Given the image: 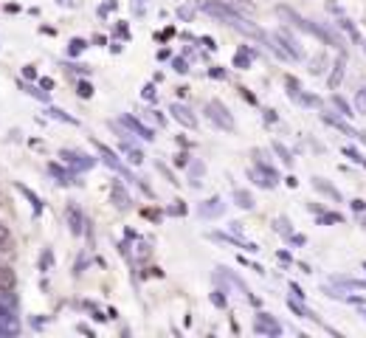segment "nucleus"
Segmentation results:
<instances>
[{
  "label": "nucleus",
  "instance_id": "49",
  "mask_svg": "<svg viewBox=\"0 0 366 338\" xmlns=\"http://www.w3.org/2000/svg\"><path fill=\"white\" fill-rule=\"evenodd\" d=\"M239 94H242V99H246V102H251V105H257V99H254V96H251V94H248L246 88H239Z\"/></svg>",
  "mask_w": 366,
  "mask_h": 338
},
{
  "label": "nucleus",
  "instance_id": "13",
  "mask_svg": "<svg viewBox=\"0 0 366 338\" xmlns=\"http://www.w3.org/2000/svg\"><path fill=\"white\" fill-rule=\"evenodd\" d=\"M321 118H324V121H327L330 127H336V130H341V133H347L349 139H360V141L366 144V136H363V133H358V130H352V127H349V124H347L344 118H338V116H333V113H321Z\"/></svg>",
  "mask_w": 366,
  "mask_h": 338
},
{
  "label": "nucleus",
  "instance_id": "18",
  "mask_svg": "<svg viewBox=\"0 0 366 338\" xmlns=\"http://www.w3.org/2000/svg\"><path fill=\"white\" fill-rule=\"evenodd\" d=\"M313 186H315L321 195H327V197H333V200H338V203H341V192H338L336 186H330L324 178H313Z\"/></svg>",
  "mask_w": 366,
  "mask_h": 338
},
{
  "label": "nucleus",
  "instance_id": "59",
  "mask_svg": "<svg viewBox=\"0 0 366 338\" xmlns=\"http://www.w3.org/2000/svg\"><path fill=\"white\" fill-rule=\"evenodd\" d=\"M363 268H366V263H363Z\"/></svg>",
  "mask_w": 366,
  "mask_h": 338
},
{
  "label": "nucleus",
  "instance_id": "28",
  "mask_svg": "<svg viewBox=\"0 0 366 338\" xmlns=\"http://www.w3.org/2000/svg\"><path fill=\"white\" fill-rule=\"evenodd\" d=\"M51 265H54V251L46 248L43 257H39V271H51Z\"/></svg>",
  "mask_w": 366,
  "mask_h": 338
},
{
  "label": "nucleus",
  "instance_id": "34",
  "mask_svg": "<svg viewBox=\"0 0 366 338\" xmlns=\"http://www.w3.org/2000/svg\"><path fill=\"white\" fill-rule=\"evenodd\" d=\"M355 107H358V113H366V88H360L355 94Z\"/></svg>",
  "mask_w": 366,
  "mask_h": 338
},
{
  "label": "nucleus",
  "instance_id": "36",
  "mask_svg": "<svg viewBox=\"0 0 366 338\" xmlns=\"http://www.w3.org/2000/svg\"><path fill=\"white\" fill-rule=\"evenodd\" d=\"M276 231H279V234H284L288 240H291V234H293V231H291V223L284 220V217H279V220H276Z\"/></svg>",
  "mask_w": 366,
  "mask_h": 338
},
{
  "label": "nucleus",
  "instance_id": "39",
  "mask_svg": "<svg viewBox=\"0 0 366 338\" xmlns=\"http://www.w3.org/2000/svg\"><path fill=\"white\" fill-rule=\"evenodd\" d=\"M144 99H147V102H155V99H158V91H155V84H152V82L144 84Z\"/></svg>",
  "mask_w": 366,
  "mask_h": 338
},
{
  "label": "nucleus",
  "instance_id": "6",
  "mask_svg": "<svg viewBox=\"0 0 366 338\" xmlns=\"http://www.w3.org/2000/svg\"><path fill=\"white\" fill-rule=\"evenodd\" d=\"M273 42H276V46H279L284 54H288L291 60H302V57H304V54H302V48H299V42L293 39V34H291V31H284V28H282V31H276V34H273Z\"/></svg>",
  "mask_w": 366,
  "mask_h": 338
},
{
  "label": "nucleus",
  "instance_id": "45",
  "mask_svg": "<svg viewBox=\"0 0 366 338\" xmlns=\"http://www.w3.org/2000/svg\"><path fill=\"white\" fill-rule=\"evenodd\" d=\"M200 46H206L209 51H214V48H217V46H214V39H212V37H203V39H200Z\"/></svg>",
  "mask_w": 366,
  "mask_h": 338
},
{
  "label": "nucleus",
  "instance_id": "8",
  "mask_svg": "<svg viewBox=\"0 0 366 338\" xmlns=\"http://www.w3.org/2000/svg\"><path fill=\"white\" fill-rule=\"evenodd\" d=\"M170 113H172V118L181 124V127H186V130H197V116L186 107V105H181V102H175L172 107H170Z\"/></svg>",
  "mask_w": 366,
  "mask_h": 338
},
{
  "label": "nucleus",
  "instance_id": "19",
  "mask_svg": "<svg viewBox=\"0 0 366 338\" xmlns=\"http://www.w3.org/2000/svg\"><path fill=\"white\" fill-rule=\"evenodd\" d=\"M288 308L296 313V316H302V319H310V321H318V316L310 310V308H304L299 299H293V296H291V299H288Z\"/></svg>",
  "mask_w": 366,
  "mask_h": 338
},
{
  "label": "nucleus",
  "instance_id": "7",
  "mask_svg": "<svg viewBox=\"0 0 366 338\" xmlns=\"http://www.w3.org/2000/svg\"><path fill=\"white\" fill-rule=\"evenodd\" d=\"M65 220H68V229H71V234H73V237H79V234L85 231V226H88L85 211L79 208L76 203H68V208H65Z\"/></svg>",
  "mask_w": 366,
  "mask_h": 338
},
{
  "label": "nucleus",
  "instance_id": "47",
  "mask_svg": "<svg viewBox=\"0 0 366 338\" xmlns=\"http://www.w3.org/2000/svg\"><path fill=\"white\" fill-rule=\"evenodd\" d=\"M23 76H26V79H34V76H37L34 65H26V68H23Z\"/></svg>",
  "mask_w": 366,
  "mask_h": 338
},
{
  "label": "nucleus",
  "instance_id": "52",
  "mask_svg": "<svg viewBox=\"0 0 366 338\" xmlns=\"http://www.w3.org/2000/svg\"><path fill=\"white\" fill-rule=\"evenodd\" d=\"M291 293L296 296V299H304V293H302V287H299V285H291Z\"/></svg>",
  "mask_w": 366,
  "mask_h": 338
},
{
  "label": "nucleus",
  "instance_id": "33",
  "mask_svg": "<svg viewBox=\"0 0 366 338\" xmlns=\"http://www.w3.org/2000/svg\"><path fill=\"white\" fill-rule=\"evenodd\" d=\"M155 169H158V172H164V178H167V181H170L172 186H178V184H181V181H178V178L172 175V169H170L167 163H155Z\"/></svg>",
  "mask_w": 366,
  "mask_h": 338
},
{
  "label": "nucleus",
  "instance_id": "31",
  "mask_svg": "<svg viewBox=\"0 0 366 338\" xmlns=\"http://www.w3.org/2000/svg\"><path fill=\"white\" fill-rule=\"evenodd\" d=\"M76 94L82 96V99H91V96H93V84L85 82V79H82V82H76Z\"/></svg>",
  "mask_w": 366,
  "mask_h": 338
},
{
  "label": "nucleus",
  "instance_id": "26",
  "mask_svg": "<svg viewBox=\"0 0 366 338\" xmlns=\"http://www.w3.org/2000/svg\"><path fill=\"white\" fill-rule=\"evenodd\" d=\"M271 147H273V152L282 158V163H284V166H293V155H291V150H288V147L279 144V141H273Z\"/></svg>",
  "mask_w": 366,
  "mask_h": 338
},
{
  "label": "nucleus",
  "instance_id": "9",
  "mask_svg": "<svg viewBox=\"0 0 366 338\" xmlns=\"http://www.w3.org/2000/svg\"><path fill=\"white\" fill-rule=\"evenodd\" d=\"M254 330H257L259 335H282V324H279L271 313H257V319H254Z\"/></svg>",
  "mask_w": 366,
  "mask_h": 338
},
{
  "label": "nucleus",
  "instance_id": "17",
  "mask_svg": "<svg viewBox=\"0 0 366 338\" xmlns=\"http://www.w3.org/2000/svg\"><path fill=\"white\" fill-rule=\"evenodd\" d=\"M48 172H51V175L57 178V184H62V186H65V184H76L71 169H62L60 163H48Z\"/></svg>",
  "mask_w": 366,
  "mask_h": 338
},
{
  "label": "nucleus",
  "instance_id": "14",
  "mask_svg": "<svg viewBox=\"0 0 366 338\" xmlns=\"http://www.w3.org/2000/svg\"><path fill=\"white\" fill-rule=\"evenodd\" d=\"M284 84H288V96L291 99H296L299 105H318V99L315 96H307V94H302V88H299V82L293 79V76H288V79H284Z\"/></svg>",
  "mask_w": 366,
  "mask_h": 338
},
{
  "label": "nucleus",
  "instance_id": "15",
  "mask_svg": "<svg viewBox=\"0 0 366 338\" xmlns=\"http://www.w3.org/2000/svg\"><path fill=\"white\" fill-rule=\"evenodd\" d=\"M254 60H257V51H254V48L239 46V48H237V54H234V68L246 71V68H251V62H254Z\"/></svg>",
  "mask_w": 366,
  "mask_h": 338
},
{
  "label": "nucleus",
  "instance_id": "1",
  "mask_svg": "<svg viewBox=\"0 0 366 338\" xmlns=\"http://www.w3.org/2000/svg\"><path fill=\"white\" fill-rule=\"evenodd\" d=\"M276 15H279V17H284V20H291L296 28H302V31H307V34L318 37L321 42H327V46H336V48H341V37H338V34H333L330 28H321L318 23H313V20H307V17L296 15L293 9H288V6H279V9H276Z\"/></svg>",
  "mask_w": 366,
  "mask_h": 338
},
{
  "label": "nucleus",
  "instance_id": "41",
  "mask_svg": "<svg viewBox=\"0 0 366 338\" xmlns=\"http://www.w3.org/2000/svg\"><path fill=\"white\" fill-rule=\"evenodd\" d=\"M341 26H344V28H347V31H349V37H352V39H355V42H358V39H360V34H358V31H355V26H352V23H349V20H341Z\"/></svg>",
  "mask_w": 366,
  "mask_h": 338
},
{
  "label": "nucleus",
  "instance_id": "24",
  "mask_svg": "<svg viewBox=\"0 0 366 338\" xmlns=\"http://www.w3.org/2000/svg\"><path fill=\"white\" fill-rule=\"evenodd\" d=\"M17 285V276L9 265H0V287H15Z\"/></svg>",
  "mask_w": 366,
  "mask_h": 338
},
{
  "label": "nucleus",
  "instance_id": "27",
  "mask_svg": "<svg viewBox=\"0 0 366 338\" xmlns=\"http://www.w3.org/2000/svg\"><path fill=\"white\" fill-rule=\"evenodd\" d=\"M200 175H206V166H203V163H189V184L192 186H200Z\"/></svg>",
  "mask_w": 366,
  "mask_h": 338
},
{
  "label": "nucleus",
  "instance_id": "35",
  "mask_svg": "<svg viewBox=\"0 0 366 338\" xmlns=\"http://www.w3.org/2000/svg\"><path fill=\"white\" fill-rule=\"evenodd\" d=\"M318 223H324V226H327V223H344V217L336 215V211H327V215H321V217H318Z\"/></svg>",
  "mask_w": 366,
  "mask_h": 338
},
{
  "label": "nucleus",
  "instance_id": "60",
  "mask_svg": "<svg viewBox=\"0 0 366 338\" xmlns=\"http://www.w3.org/2000/svg\"><path fill=\"white\" fill-rule=\"evenodd\" d=\"M363 316H366V310H363Z\"/></svg>",
  "mask_w": 366,
  "mask_h": 338
},
{
  "label": "nucleus",
  "instance_id": "56",
  "mask_svg": "<svg viewBox=\"0 0 366 338\" xmlns=\"http://www.w3.org/2000/svg\"><path fill=\"white\" fill-rule=\"evenodd\" d=\"M170 57H172L170 48H161V51H158V60H170Z\"/></svg>",
  "mask_w": 366,
  "mask_h": 338
},
{
  "label": "nucleus",
  "instance_id": "51",
  "mask_svg": "<svg viewBox=\"0 0 366 338\" xmlns=\"http://www.w3.org/2000/svg\"><path fill=\"white\" fill-rule=\"evenodd\" d=\"M73 73H88V65H68Z\"/></svg>",
  "mask_w": 366,
  "mask_h": 338
},
{
  "label": "nucleus",
  "instance_id": "37",
  "mask_svg": "<svg viewBox=\"0 0 366 338\" xmlns=\"http://www.w3.org/2000/svg\"><path fill=\"white\" fill-rule=\"evenodd\" d=\"M172 71H178V73H189V62L181 60V57H175V60H172Z\"/></svg>",
  "mask_w": 366,
  "mask_h": 338
},
{
  "label": "nucleus",
  "instance_id": "22",
  "mask_svg": "<svg viewBox=\"0 0 366 338\" xmlns=\"http://www.w3.org/2000/svg\"><path fill=\"white\" fill-rule=\"evenodd\" d=\"M88 48V39H82V37H73L71 42H68V60L71 57H79V54H82Z\"/></svg>",
  "mask_w": 366,
  "mask_h": 338
},
{
  "label": "nucleus",
  "instance_id": "5",
  "mask_svg": "<svg viewBox=\"0 0 366 338\" xmlns=\"http://www.w3.org/2000/svg\"><path fill=\"white\" fill-rule=\"evenodd\" d=\"M60 158L65 161L68 169H73V172H85V169H91L96 163V158L85 155V152H79V150H62Z\"/></svg>",
  "mask_w": 366,
  "mask_h": 338
},
{
  "label": "nucleus",
  "instance_id": "25",
  "mask_svg": "<svg viewBox=\"0 0 366 338\" xmlns=\"http://www.w3.org/2000/svg\"><path fill=\"white\" fill-rule=\"evenodd\" d=\"M20 91H26L28 96H34V99H39V102H48V91H39V88H34V84H28V82H23V79H20Z\"/></svg>",
  "mask_w": 366,
  "mask_h": 338
},
{
  "label": "nucleus",
  "instance_id": "21",
  "mask_svg": "<svg viewBox=\"0 0 366 338\" xmlns=\"http://www.w3.org/2000/svg\"><path fill=\"white\" fill-rule=\"evenodd\" d=\"M121 150H125V152H127V155H130V158H127V161H130V163H136V166H138V163H141V161H144V152H141V150H138V147H133V144H130V141H127V139H125V141H121Z\"/></svg>",
  "mask_w": 366,
  "mask_h": 338
},
{
  "label": "nucleus",
  "instance_id": "10",
  "mask_svg": "<svg viewBox=\"0 0 366 338\" xmlns=\"http://www.w3.org/2000/svg\"><path fill=\"white\" fill-rule=\"evenodd\" d=\"M118 121H121V124H125V127H127V130H130L133 136H141L144 141H152V139H155V133H152V127H147V124H144L141 118H133V116H121Z\"/></svg>",
  "mask_w": 366,
  "mask_h": 338
},
{
  "label": "nucleus",
  "instance_id": "20",
  "mask_svg": "<svg viewBox=\"0 0 366 338\" xmlns=\"http://www.w3.org/2000/svg\"><path fill=\"white\" fill-rule=\"evenodd\" d=\"M234 203H237L239 208H246V211L254 208V197H251V192H246V189H234Z\"/></svg>",
  "mask_w": 366,
  "mask_h": 338
},
{
  "label": "nucleus",
  "instance_id": "23",
  "mask_svg": "<svg viewBox=\"0 0 366 338\" xmlns=\"http://www.w3.org/2000/svg\"><path fill=\"white\" fill-rule=\"evenodd\" d=\"M17 192H20V195H26V197L31 200V206H34L37 215L43 211V200H39V195H37V192H31V189H28V186H23V184H17Z\"/></svg>",
  "mask_w": 366,
  "mask_h": 338
},
{
  "label": "nucleus",
  "instance_id": "16",
  "mask_svg": "<svg viewBox=\"0 0 366 338\" xmlns=\"http://www.w3.org/2000/svg\"><path fill=\"white\" fill-rule=\"evenodd\" d=\"M344 68H347V54H338V60H336V65H333V73H330V79H327L330 91H336L338 84H341V79H344Z\"/></svg>",
  "mask_w": 366,
  "mask_h": 338
},
{
  "label": "nucleus",
  "instance_id": "44",
  "mask_svg": "<svg viewBox=\"0 0 366 338\" xmlns=\"http://www.w3.org/2000/svg\"><path fill=\"white\" fill-rule=\"evenodd\" d=\"M39 88H43V91H54V79L43 76V79H39Z\"/></svg>",
  "mask_w": 366,
  "mask_h": 338
},
{
  "label": "nucleus",
  "instance_id": "38",
  "mask_svg": "<svg viewBox=\"0 0 366 338\" xmlns=\"http://www.w3.org/2000/svg\"><path fill=\"white\" fill-rule=\"evenodd\" d=\"M133 12H136V17H144L147 15V0H133Z\"/></svg>",
  "mask_w": 366,
  "mask_h": 338
},
{
  "label": "nucleus",
  "instance_id": "53",
  "mask_svg": "<svg viewBox=\"0 0 366 338\" xmlns=\"http://www.w3.org/2000/svg\"><path fill=\"white\" fill-rule=\"evenodd\" d=\"M76 330H79V332H82V335H91V338H93V330H91V327H88V324H79V327H76Z\"/></svg>",
  "mask_w": 366,
  "mask_h": 338
},
{
  "label": "nucleus",
  "instance_id": "40",
  "mask_svg": "<svg viewBox=\"0 0 366 338\" xmlns=\"http://www.w3.org/2000/svg\"><path fill=\"white\" fill-rule=\"evenodd\" d=\"M175 166L186 169V166H189V152H178V155H175Z\"/></svg>",
  "mask_w": 366,
  "mask_h": 338
},
{
  "label": "nucleus",
  "instance_id": "42",
  "mask_svg": "<svg viewBox=\"0 0 366 338\" xmlns=\"http://www.w3.org/2000/svg\"><path fill=\"white\" fill-rule=\"evenodd\" d=\"M344 155H347V158H352L355 163H363V158H360V152H358V150H352V147H347V150H344Z\"/></svg>",
  "mask_w": 366,
  "mask_h": 338
},
{
  "label": "nucleus",
  "instance_id": "50",
  "mask_svg": "<svg viewBox=\"0 0 366 338\" xmlns=\"http://www.w3.org/2000/svg\"><path fill=\"white\" fill-rule=\"evenodd\" d=\"M57 3H60V6H71V9H76V6H79V0H57Z\"/></svg>",
  "mask_w": 366,
  "mask_h": 338
},
{
  "label": "nucleus",
  "instance_id": "48",
  "mask_svg": "<svg viewBox=\"0 0 366 338\" xmlns=\"http://www.w3.org/2000/svg\"><path fill=\"white\" fill-rule=\"evenodd\" d=\"M209 73H212V76H214V79H226V76H228V73H226V71H223V68H212V71H209Z\"/></svg>",
  "mask_w": 366,
  "mask_h": 338
},
{
  "label": "nucleus",
  "instance_id": "32",
  "mask_svg": "<svg viewBox=\"0 0 366 338\" xmlns=\"http://www.w3.org/2000/svg\"><path fill=\"white\" fill-rule=\"evenodd\" d=\"M212 305H214V308H220V310H226V308H228V299L223 296V290H212Z\"/></svg>",
  "mask_w": 366,
  "mask_h": 338
},
{
  "label": "nucleus",
  "instance_id": "11",
  "mask_svg": "<svg viewBox=\"0 0 366 338\" xmlns=\"http://www.w3.org/2000/svg\"><path fill=\"white\" fill-rule=\"evenodd\" d=\"M110 200H113V206L118 208V211H127L130 208V192L125 189V184H121V181H113L110 184Z\"/></svg>",
  "mask_w": 366,
  "mask_h": 338
},
{
  "label": "nucleus",
  "instance_id": "2",
  "mask_svg": "<svg viewBox=\"0 0 366 338\" xmlns=\"http://www.w3.org/2000/svg\"><path fill=\"white\" fill-rule=\"evenodd\" d=\"M206 118H209L214 127H220V130H226V133H234V130H237L234 116H231L228 107H226L223 102H217V99L206 102Z\"/></svg>",
  "mask_w": 366,
  "mask_h": 338
},
{
  "label": "nucleus",
  "instance_id": "12",
  "mask_svg": "<svg viewBox=\"0 0 366 338\" xmlns=\"http://www.w3.org/2000/svg\"><path fill=\"white\" fill-rule=\"evenodd\" d=\"M223 211H226V203H223L220 197H212V200H206V203H200V206H197V215H200V217H206V220L220 217Z\"/></svg>",
  "mask_w": 366,
  "mask_h": 338
},
{
  "label": "nucleus",
  "instance_id": "30",
  "mask_svg": "<svg viewBox=\"0 0 366 338\" xmlns=\"http://www.w3.org/2000/svg\"><path fill=\"white\" fill-rule=\"evenodd\" d=\"M48 116H51V118H57V121H68V124H79V121H76L73 116H68V113H62L60 107H48Z\"/></svg>",
  "mask_w": 366,
  "mask_h": 338
},
{
  "label": "nucleus",
  "instance_id": "57",
  "mask_svg": "<svg viewBox=\"0 0 366 338\" xmlns=\"http://www.w3.org/2000/svg\"><path fill=\"white\" fill-rule=\"evenodd\" d=\"M352 208H355V211H363V208H366V203H363V200H352Z\"/></svg>",
  "mask_w": 366,
  "mask_h": 338
},
{
  "label": "nucleus",
  "instance_id": "43",
  "mask_svg": "<svg viewBox=\"0 0 366 338\" xmlns=\"http://www.w3.org/2000/svg\"><path fill=\"white\" fill-rule=\"evenodd\" d=\"M110 9H116V0H107L104 6H99V17H107V12H110Z\"/></svg>",
  "mask_w": 366,
  "mask_h": 338
},
{
  "label": "nucleus",
  "instance_id": "4",
  "mask_svg": "<svg viewBox=\"0 0 366 338\" xmlns=\"http://www.w3.org/2000/svg\"><path fill=\"white\" fill-rule=\"evenodd\" d=\"M93 147L99 150V155H102V161H104V163H107V166L113 169V172H118V175H121V178H125V181H133V172H130V169H127L125 163H121V161H118V155H116V152H113V150H110L107 144H102V141H93Z\"/></svg>",
  "mask_w": 366,
  "mask_h": 338
},
{
  "label": "nucleus",
  "instance_id": "55",
  "mask_svg": "<svg viewBox=\"0 0 366 338\" xmlns=\"http://www.w3.org/2000/svg\"><path fill=\"white\" fill-rule=\"evenodd\" d=\"M116 34H118V37H127V26H125V23H118V28H116Z\"/></svg>",
  "mask_w": 366,
  "mask_h": 338
},
{
  "label": "nucleus",
  "instance_id": "58",
  "mask_svg": "<svg viewBox=\"0 0 366 338\" xmlns=\"http://www.w3.org/2000/svg\"><path fill=\"white\" fill-rule=\"evenodd\" d=\"M265 121H276V113L273 110H265Z\"/></svg>",
  "mask_w": 366,
  "mask_h": 338
},
{
  "label": "nucleus",
  "instance_id": "54",
  "mask_svg": "<svg viewBox=\"0 0 366 338\" xmlns=\"http://www.w3.org/2000/svg\"><path fill=\"white\" fill-rule=\"evenodd\" d=\"M3 240H9V229H6L3 223H0V242H3Z\"/></svg>",
  "mask_w": 366,
  "mask_h": 338
},
{
  "label": "nucleus",
  "instance_id": "46",
  "mask_svg": "<svg viewBox=\"0 0 366 338\" xmlns=\"http://www.w3.org/2000/svg\"><path fill=\"white\" fill-rule=\"evenodd\" d=\"M178 17H181V20H192V9H189V6H186V9H178Z\"/></svg>",
  "mask_w": 366,
  "mask_h": 338
},
{
  "label": "nucleus",
  "instance_id": "3",
  "mask_svg": "<svg viewBox=\"0 0 366 338\" xmlns=\"http://www.w3.org/2000/svg\"><path fill=\"white\" fill-rule=\"evenodd\" d=\"M248 178H251L257 186H262V189H273V186L279 184L276 169H273V166H268L265 161H257V163L248 169Z\"/></svg>",
  "mask_w": 366,
  "mask_h": 338
},
{
  "label": "nucleus",
  "instance_id": "29",
  "mask_svg": "<svg viewBox=\"0 0 366 338\" xmlns=\"http://www.w3.org/2000/svg\"><path fill=\"white\" fill-rule=\"evenodd\" d=\"M333 105H336V110L341 113V116H355L352 113V107H349V102L347 99H341V96H333Z\"/></svg>",
  "mask_w": 366,
  "mask_h": 338
}]
</instances>
